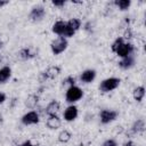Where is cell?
<instances>
[{"instance_id":"6da1fadb","label":"cell","mask_w":146,"mask_h":146,"mask_svg":"<svg viewBox=\"0 0 146 146\" xmlns=\"http://www.w3.org/2000/svg\"><path fill=\"white\" fill-rule=\"evenodd\" d=\"M67 46H68L67 39L64 38V36H58V38H56L55 40L51 41L50 49H51V52L54 55H59V54H62L66 50Z\"/></svg>"},{"instance_id":"7a4b0ae2","label":"cell","mask_w":146,"mask_h":146,"mask_svg":"<svg viewBox=\"0 0 146 146\" xmlns=\"http://www.w3.org/2000/svg\"><path fill=\"white\" fill-rule=\"evenodd\" d=\"M83 97V91L81 88L76 87V86H72V87H68L67 90H66V94H65V99L67 103H75L78 100H80L81 98Z\"/></svg>"},{"instance_id":"3957f363","label":"cell","mask_w":146,"mask_h":146,"mask_svg":"<svg viewBox=\"0 0 146 146\" xmlns=\"http://www.w3.org/2000/svg\"><path fill=\"white\" fill-rule=\"evenodd\" d=\"M120 82H121V80L119 78H107L100 82L99 90L103 92H110V91L116 89L119 87Z\"/></svg>"},{"instance_id":"277c9868","label":"cell","mask_w":146,"mask_h":146,"mask_svg":"<svg viewBox=\"0 0 146 146\" xmlns=\"http://www.w3.org/2000/svg\"><path fill=\"white\" fill-rule=\"evenodd\" d=\"M44 15H46L44 7L41 6V5H38V6H34L31 9V11L29 14V18L32 22H40V21H42V18L44 17Z\"/></svg>"},{"instance_id":"5b68a950","label":"cell","mask_w":146,"mask_h":146,"mask_svg":"<svg viewBox=\"0 0 146 146\" xmlns=\"http://www.w3.org/2000/svg\"><path fill=\"white\" fill-rule=\"evenodd\" d=\"M99 117H100V122L103 124H107V123L113 122L117 117V112L113 111V110H102Z\"/></svg>"},{"instance_id":"8992f818","label":"cell","mask_w":146,"mask_h":146,"mask_svg":"<svg viewBox=\"0 0 146 146\" xmlns=\"http://www.w3.org/2000/svg\"><path fill=\"white\" fill-rule=\"evenodd\" d=\"M39 120H40V119H39V114H38V112H35V111H30V112L25 113V114L22 116V119H21L22 123L25 124V125L36 124V123L39 122Z\"/></svg>"},{"instance_id":"52a82bcc","label":"cell","mask_w":146,"mask_h":146,"mask_svg":"<svg viewBox=\"0 0 146 146\" xmlns=\"http://www.w3.org/2000/svg\"><path fill=\"white\" fill-rule=\"evenodd\" d=\"M133 44L132 43H130V42H123L120 47H119V49L116 50V55L119 56V57H121V58H123V57H127V56H129V55H131L132 52H133Z\"/></svg>"},{"instance_id":"ba28073f","label":"cell","mask_w":146,"mask_h":146,"mask_svg":"<svg viewBox=\"0 0 146 146\" xmlns=\"http://www.w3.org/2000/svg\"><path fill=\"white\" fill-rule=\"evenodd\" d=\"M66 30H67V24L64 21H57V22H55L54 25H52V27H51V31L55 34H57L58 36H64V38H65Z\"/></svg>"},{"instance_id":"9c48e42d","label":"cell","mask_w":146,"mask_h":146,"mask_svg":"<svg viewBox=\"0 0 146 146\" xmlns=\"http://www.w3.org/2000/svg\"><path fill=\"white\" fill-rule=\"evenodd\" d=\"M63 115H64V120L67 121V122H71V121H73V120H75L76 116H78V107H76L75 105H70V106H67V107L65 108Z\"/></svg>"},{"instance_id":"30bf717a","label":"cell","mask_w":146,"mask_h":146,"mask_svg":"<svg viewBox=\"0 0 146 146\" xmlns=\"http://www.w3.org/2000/svg\"><path fill=\"white\" fill-rule=\"evenodd\" d=\"M46 124H47V127L49 129L56 130L62 125V120L58 117V115H48Z\"/></svg>"},{"instance_id":"8fae6325","label":"cell","mask_w":146,"mask_h":146,"mask_svg":"<svg viewBox=\"0 0 146 146\" xmlns=\"http://www.w3.org/2000/svg\"><path fill=\"white\" fill-rule=\"evenodd\" d=\"M135 65V56L131 54L127 57H123L121 58V60L119 62V66L123 70H128V68H131L132 66Z\"/></svg>"},{"instance_id":"7c38bea8","label":"cell","mask_w":146,"mask_h":146,"mask_svg":"<svg viewBox=\"0 0 146 146\" xmlns=\"http://www.w3.org/2000/svg\"><path fill=\"white\" fill-rule=\"evenodd\" d=\"M95 78H96V71L95 70H91V68L84 70L81 73V75H80L81 81H83L84 83H91L95 80Z\"/></svg>"},{"instance_id":"4fadbf2b","label":"cell","mask_w":146,"mask_h":146,"mask_svg":"<svg viewBox=\"0 0 146 146\" xmlns=\"http://www.w3.org/2000/svg\"><path fill=\"white\" fill-rule=\"evenodd\" d=\"M59 108H60L59 102L56 100V99H54V100H51V102L47 105V107H46V114H47V115H57Z\"/></svg>"},{"instance_id":"5bb4252c","label":"cell","mask_w":146,"mask_h":146,"mask_svg":"<svg viewBox=\"0 0 146 146\" xmlns=\"http://www.w3.org/2000/svg\"><path fill=\"white\" fill-rule=\"evenodd\" d=\"M59 73H60V67L58 65H51L44 71V74L47 75L48 79H55L56 76L59 75Z\"/></svg>"},{"instance_id":"9a60e30c","label":"cell","mask_w":146,"mask_h":146,"mask_svg":"<svg viewBox=\"0 0 146 146\" xmlns=\"http://www.w3.org/2000/svg\"><path fill=\"white\" fill-rule=\"evenodd\" d=\"M144 130H145V122L141 119H138L131 125V132L132 133H139V132H143Z\"/></svg>"},{"instance_id":"2e32d148","label":"cell","mask_w":146,"mask_h":146,"mask_svg":"<svg viewBox=\"0 0 146 146\" xmlns=\"http://www.w3.org/2000/svg\"><path fill=\"white\" fill-rule=\"evenodd\" d=\"M11 75V68L9 66H3L0 68V83H5L9 80Z\"/></svg>"},{"instance_id":"e0dca14e","label":"cell","mask_w":146,"mask_h":146,"mask_svg":"<svg viewBox=\"0 0 146 146\" xmlns=\"http://www.w3.org/2000/svg\"><path fill=\"white\" fill-rule=\"evenodd\" d=\"M132 96H133V99L136 102H141L144 96H145V88L143 86L135 88L133 91H132Z\"/></svg>"},{"instance_id":"ac0fdd59","label":"cell","mask_w":146,"mask_h":146,"mask_svg":"<svg viewBox=\"0 0 146 146\" xmlns=\"http://www.w3.org/2000/svg\"><path fill=\"white\" fill-rule=\"evenodd\" d=\"M38 102H39V97H38V95H35V94H31V95L26 98V100H25V106L29 107V108H34V107L36 106Z\"/></svg>"},{"instance_id":"d6986e66","label":"cell","mask_w":146,"mask_h":146,"mask_svg":"<svg viewBox=\"0 0 146 146\" xmlns=\"http://www.w3.org/2000/svg\"><path fill=\"white\" fill-rule=\"evenodd\" d=\"M114 5L122 11L124 10H128L129 7L131 6V1L130 0H115L114 1Z\"/></svg>"},{"instance_id":"ffe728a7","label":"cell","mask_w":146,"mask_h":146,"mask_svg":"<svg viewBox=\"0 0 146 146\" xmlns=\"http://www.w3.org/2000/svg\"><path fill=\"white\" fill-rule=\"evenodd\" d=\"M66 24H67V26H68L72 31H74V32H76V31L81 27V21H80L79 18H71L68 22H66Z\"/></svg>"},{"instance_id":"44dd1931","label":"cell","mask_w":146,"mask_h":146,"mask_svg":"<svg viewBox=\"0 0 146 146\" xmlns=\"http://www.w3.org/2000/svg\"><path fill=\"white\" fill-rule=\"evenodd\" d=\"M18 57H19L21 59H23V60H26V59H30V58L34 57V54L31 51L30 48H24V49H22V50L18 52Z\"/></svg>"},{"instance_id":"7402d4cb","label":"cell","mask_w":146,"mask_h":146,"mask_svg":"<svg viewBox=\"0 0 146 146\" xmlns=\"http://www.w3.org/2000/svg\"><path fill=\"white\" fill-rule=\"evenodd\" d=\"M71 138H72V135H71V132H70L68 130H66V129L62 130V131L58 133V140H59L60 143H67V141L71 140Z\"/></svg>"},{"instance_id":"603a6c76","label":"cell","mask_w":146,"mask_h":146,"mask_svg":"<svg viewBox=\"0 0 146 146\" xmlns=\"http://www.w3.org/2000/svg\"><path fill=\"white\" fill-rule=\"evenodd\" d=\"M124 42V39L122 38V36H119V38H116L115 40H114V42L112 43V46H111V49H112V51L113 52H116V50L119 49V47Z\"/></svg>"},{"instance_id":"cb8c5ba5","label":"cell","mask_w":146,"mask_h":146,"mask_svg":"<svg viewBox=\"0 0 146 146\" xmlns=\"http://www.w3.org/2000/svg\"><path fill=\"white\" fill-rule=\"evenodd\" d=\"M74 83H75V79H74L72 75H70V76H67V78H65V79L63 80V86L72 87V86H74Z\"/></svg>"},{"instance_id":"d4e9b609","label":"cell","mask_w":146,"mask_h":146,"mask_svg":"<svg viewBox=\"0 0 146 146\" xmlns=\"http://www.w3.org/2000/svg\"><path fill=\"white\" fill-rule=\"evenodd\" d=\"M133 36V33H132V30L130 29V27H127L125 30H124V32H123V39H131Z\"/></svg>"},{"instance_id":"484cf974","label":"cell","mask_w":146,"mask_h":146,"mask_svg":"<svg viewBox=\"0 0 146 146\" xmlns=\"http://www.w3.org/2000/svg\"><path fill=\"white\" fill-rule=\"evenodd\" d=\"M102 146H117V143H116L114 139H106V140L102 144Z\"/></svg>"},{"instance_id":"4316f807","label":"cell","mask_w":146,"mask_h":146,"mask_svg":"<svg viewBox=\"0 0 146 146\" xmlns=\"http://www.w3.org/2000/svg\"><path fill=\"white\" fill-rule=\"evenodd\" d=\"M54 6H56V7H63V6H65V1L64 0H54L52 2H51Z\"/></svg>"},{"instance_id":"83f0119b","label":"cell","mask_w":146,"mask_h":146,"mask_svg":"<svg viewBox=\"0 0 146 146\" xmlns=\"http://www.w3.org/2000/svg\"><path fill=\"white\" fill-rule=\"evenodd\" d=\"M17 146H36V145H35V144H33L31 140H25L24 143H22V144L17 145Z\"/></svg>"},{"instance_id":"f1b7e54d","label":"cell","mask_w":146,"mask_h":146,"mask_svg":"<svg viewBox=\"0 0 146 146\" xmlns=\"http://www.w3.org/2000/svg\"><path fill=\"white\" fill-rule=\"evenodd\" d=\"M122 146H136V144H135L132 140H128V141H125Z\"/></svg>"},{"instance_id":"f546056e","label":"cell","mask_w":146,"mask_h":146,"mask_svg":"<svg viewBox=\"0 0 146 146\" xmlns=\"http://www.w3.org/2000/svg\"><path fill=\"white\" fill-rule=\"evenodd\" d=\"M5 100H6V95L3 92H0V105L5 103Z\"/></svg>"},{"instance_id":"4dcf8cb0","label":"cell","mask_w":146,"mask_h":146,"mask_svg":"<svg viewBox=\"0 0 146 146\" xmlns=\"http://www.w3.org/2000/svg\"><path fill=\"white\" fill-rule=\"evenodd\" d=\"M8 3V1H5V0H0V8L1 7H3V6H6Z\"/></svg>"},{"instance_id":"1f68e13d","label":"cell","mask_w":146,"mask_h":146,"mask_svg":"<svg viewBox=\"0 0 146 146\" xmlns=\"http://www.w3.org/2000/svg\"><path fill=\"white\" fill-rule=\"evenodd\" d=\"M2 46H3V42H2V39H1V35H0V49L2 48Z\"/></svg>"}]
</instances>
